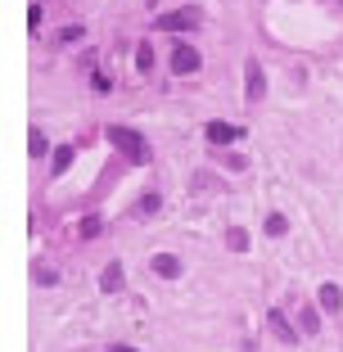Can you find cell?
Returning a JSON list of instances; mask_svg holds the SVG:
<instances>
[{
    "label": "cell",
    "instance_id": "6da1fadb",
    "mask_svg": "<svg viewBox=\"0 0 343 352\" xmlns=\"http://www.w3.org/2000/svg\"><path fill=\"white\" fill-rule=\"evenodd\" d=\"M104 140L118 149V154L131 158L135 167H145V163H149V145H145V135H135L131 126H118V122H113V126H104Z\"/></svg>",
    "mask_w": 343,
    "mask_h": 352
},
{
    "label": "cell",
    "instance_id": "7a4b0ae2",
    "mask_svg": "<svg viewBox=\"0 0 343 352\" xmlns=\"http://www.w3.org/2000/svg\"><path fill=\"white\" fill-rule=\"evenodd\" d=\"M199 23H203L199 10H172V14H158L154 28L158 32H190V28H199Z\"/></svg>",
    "mask_w": 343,
    "mask_h": 352
},
{
    "label": "cell",
    "instance_id": "3957f363",
    "mask_svg": "<svg viewBox=\"0 0 343 352\" xmlns=\"http://www.w3.org/2000/svg\"><path fill=\"white\" fill-rule=\"evenodd\" d=\"M244 100H249V104L267 100V73H262L258 59H249V68H244Z\"/></svg>",
    "mask_w": 343,
    "mask_h": 352
},
{
    "label": "cell",
    "instance_id": "277c9868",
    "mask_svg": "<svg viewBox=\"0 0 343 352\" xmlns=\"http://www.w3.org/2000/svg\"><path fill=\"white\" fill-rule=\"evenodd\" d=\"M199 50L195 45H177V50H172V59H167V68H172V73L177 77H190V73H199Z\"/></svg>",
    "mask_w": 343,
    "mask_h": 352
},
{
    "label": "cell",
    "instance_id": "5b68a950",
    "mask_svg": "<svg viewBox=\"0 0 343 352\" xmlns=\"http://www.w3.org/2000/svg\"><path fill=\"white\" fill-rule=\"evenodd\" d=\"M267 325H271V334H276L280 343H298V330L289 325V316H285L280 307H276V311H267Z\"/></svg>",
    "mask_w": 343,
    "mask_h": 352
},
{
    "label": "cell",
    "instance_id": "8992f818",
    "mask_svg": "<svg viewBox=\"0 0 343 352\" xmlns=\"http://www.w3.org/2000/svg\"><path fill=\"white\" fill-rule=\"evenodd\" d=\"M203 135H208V145H235L244 131L230 126V122H208V126H203Z\"/></svg>",
    "mask_w": 343,
    "mask_h": 352
},
{
    "label": "cell",
    "instance_id": "52a82bcc",
    "mask_svg": "<svg viewBox=\"0 0 343 352\" xmlns=\"http://www.w3.org/2000/svg\"><path fill=\"white\" fill-rule=\"evenodd\" d=\"M154 276L177 280V276H181V258H172V253H158V258H154Z\"/></svg>",
    "mask_w": 343,
    "mask_h": 352
},
{
    "label": "cell",
    "instance_id": "ba28073f",
    "mask_svg": "<svg viewBox=\"0 0 343 352\" xmlns=\"http://www.w3.org/2000/svg\"><path fill=\"white\" fill-rule=\"evenodd\" d=\"M100 289H104V294H118V289H122V262H109V267H104Z\"/></svg>",
    "mask_w": 343,
    "mask_h": 352
},
{
    "label": "cell",
    "instance_id": "9c48e42d",
    "mask_svg": "<svg viewBox=\"0 0 343 352\" xmlns=\"http://www.w3.org/2000/svg\"><path fill=\"white\" fill-rule=\"evenodd\" d=\"M73 145H59V149H54V154H50V172L54 176H59V172H68V167H73Z\"/></svg>",
    "mask_w": 343,
    "mask_h": 352
},
{
    "label": "cell",
    "instance_id": "30bf717a",
    "mask_svg": "<svg viewBox=\"0 0 343 352\" xmlns=\"http://www.w3.org/2000/svg\"><path fill=\"white\" fill-rule=\"evenodd\" d=\"M321 307L325 311H339L343 307V289H339V285H321Z\"/></svg>",
    "mask_w": 343,
    "mask_h": 352
},
{
    "label": "cell",
    "instance_id": "8fae6325",
    "mask_svg": "<svg viewBox=\"0 0 343 352\" xmlns=\"http://www.w3.org/2000/svg\"><path fill=\"white\" fill-rule=\"evenodd\" d=\"M149 68H154V45L140 41L135 45V73H149Z\"/></svg>",
    "mask_w": 343,
    "mask_h": 352
},
{
    "label": "cell",
    "instance_id": "7c38bea8",
    "mask_svg": "<svg viewBox=\"0 0 343 352\" xmlns=\"http://www.w3.org/2000/svg\"><path fill=\"white\" fill-rule=\"evenodd\" d=\"M158 208H163V199H158V195H154V190H149V195H145V199H140V204H135V217H154Z\"/></svg>",
    "mask_w": 343,
    "mask_h": 352
},
{
    "label": "cell",
    "instance_id": "4fadbf2b",
    "mask_svg": "<svg viewBox=\"0 0 343 352\" xmlns=\"http://www.w3.org/2000/svg\"><path fill=\"white\" fill-rule=\"evenodd\" d=\"M226 244H230L235 253H244V249H249V235H244L239 226H230V230H226Z\"/></svg>",
    "mask_w": 343,
    "mask_h": 352
},
{
    "label": "cell",
    "instance_id": "5bb4252c",
    "mask_svg": "<svg viewBox=\"0 0 343 352\" xmlns=\"http://www.w3.org/2000/svg\"><path fill=\"white\" fill-rule=\"evenodd\" d=\"M27 149H32V158H45V154H50V145H45V135H41V131H32Z\"/></svg>",
    "mask_w": 343,
    "mask_h": 352
},
{
    "label": "cell",
    "instance_id": "9a60e30c",
    "mask_svg": "<svg viewBox=\"0 0 343 352\" xmlns=\"http://www.w3.org/2000/svg\"><path fill=\"white\" fill-rule=\"evenodd\" d=\"M285 230H289V221H285L280 212H271L267 217V235H285Z\"/></svg>",
    "mask_w": 343,
    "mask_h": 352
},
{
    "label": "cell",
    "instance_id": "2e32d148",
    "mask_svg": "<svg viewBox=\"0 0 343 352\" xmlns=\"http://www.w3.org/2000/svg\"><path fill=\"white\" fill-rule=\"evenodd\" d=\"M82 36H86V32H82V28H77V23H68V28H63V32H59V41H63V45H68V41H82Z\"/></svg>",
    "mask_w": 343,
    "mask_h": 352
},
{
    "label": "cell",
    "instance_id": "e0dca14e",
    "mask_svg": "<svg viewBox=\"0 0 343 352\" xmlns=\"http://www.w3.org/2000/svg\"><path fill=\"white\" fill-rule=\"evenodd\" d=\"M77 230H82V239H95V235H100V217H86Z\"/></svg>",
    "mask_w": 343,
    "mask_h": 352
},
{
    "label": "cell",
    "instance_id": "ac0fdd59",
    "mask_svg": "<svg viewBox=\"0 0 343 352\" xmlns=\"http://www.w3.org/2000/svg\"><path fill=\"white\" fill-rule=\"evenodd\" d=\"M91 86H95V91H113V82H109V73H91Z\"/></svg>",
    "mask_w": 343,
    "mask_h": 352
},
{
    "label": "cell",
    "instance_id": "d6986e66",
    "mask_svg": "<svg viewBox=\"0 0 343 352\" xmlns=\"http://www.w3.org/2000/svg\"><path fill=\"white\" fill-rule=\"evenodd\" d=\"M27 28H32V32L41 28V0H32V10H27Z\"/></svg>",
    "mask_w": 343,
    "mask_h": 352
},
{
    "label": "cell",
    "instance_id": "ffe728a7",
    "mask_svg": "<svg viewBox=\"0 0 343 352\" xmlns=\"http://www.w3.org/2000/svg\"><path fill=\"white\" fill-rule=\"evenodd\" d=\"M113 352H135V348H113Z\"/></svg>",
    "mask_w": 343,
    "mask_h": 352
},
{
    "label": "cell",
    "instance_id": "44dd1931",
    "mask_svg": "<svg viewBox=\"0 0 343 352\" xmlns=\"http://www.w3.org/2000/svg\"><path fill=\"white\" fill-rule=\"evenodd\" d=\"M149 5H154V0H149Z\"/></svg>",
    "mask_w": 343,
    "mask_h": 352
},
{
    "label": "cell",
    "instance_id": "7402d4cb",
    "mask_svg": "<svg viewBox=\"0 0 343 352\" xmlns=\"http://www.w3.org/2000/svg\"><path fill=\"white\" fill-rule=\"evenodd\" d=\"M339 5H343V0H339Z\"/></svg>",
    "mask_w": 343,
    "mask_h": 352
}]
</instances>
